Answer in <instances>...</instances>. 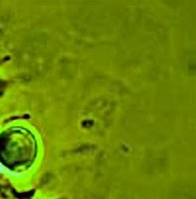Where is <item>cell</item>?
<instances>
[{
	"label": "cell",
	"instance_id": "6da1fadb",
	"mask_svg": "<svg viewBox=\"0 0 196 199\" xmlns=\"http://www.w3.org/2000/svg\"><path fill=\"white\" fill-rule=\"evenodd\" d=\"M0 172L1 173H5V175H12V177H15V178H19L21 175H24V172H15V171H10L7 167H5V165L0 161Z\"/></svg>",
	"mask_w": 196,
	"mask_h": 199
}]
</instances>
